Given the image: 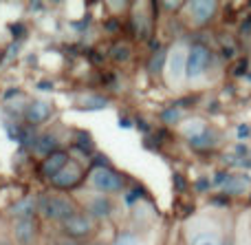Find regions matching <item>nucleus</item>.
<instances>
[{
	"label": "nucleus",
	"mask_w": 251,
	"mask_h": 245,
	"mask_svg": "<svg viewBox=\"0 0 251 245\" xmlns=\"http://www.w3.org/2000/svg\"><path fill=\"white\" fill-rule=\"evenodd\" d=\"M187 53H190V47L181 40L174 42L165 53L163 78L172 88H178L187 80Z\"/></svg>",
	"instance_id": "1"
},
{
	"label": "nucleus",
	"mask_w": 251,
	"mask_h": 245,
	"mask_svg": "<svg viewBox=\"0 0 251 245\" xmlns=\"http://www.w3.org/2000/svg\"><path fill=\"white\" fill-rule=\"evenodd\" d=\"M38 212L44 217V219L64 223L69 217L77 215V208H75L73 199H69L66 194L47 192V194H42V197L38 199Z\"/></svg>",
	"instance_id": "2"
},
{
	"label": "nucleus",
	"mask_w": 251,
	"mask_h": 245,
	"mask_svg": "<svg viewBox=\"0 0 251 245\" xmlns=\"http://www.w3.org/2000/svg\"><path fill=\"white\" fill-rule=\"evenodd\" d=\"M88 181H91V188L95 190L97 194H117L124 190L126 186V179L122 175H119L115 168L110 166H97L93 168L91 177H88Z\"/></svg>",
	"instance_id": "3"
},
{
	"label": "nucleus",
	"mask_w": 251,
	"mask_h": 245,
	"mask_svg": "<svg viewBox=\"0 0 251 245\" xmlns=\"http://www.w3.org/2000/svg\"><path fill=\"white\" fill-rule=\"evenodd\" d=\"M187 245H225V237L214 221L199 219L187 228Z\"/></svg>",
	"instance_id": "4"
},
{
	"label": "nucleus",
	"mask_w": 251,
	"mask_h": 245,
	"mask_svg": "<svg viewBox=\"0 0 251 245\" xmlns=\"http://www.w3.org/2000/svg\"><path fill=\"white\" fill-rule=\"evenodd\" d=\"M209 64H212V51L207 47H203V44L190 47V53H187V80L196 82L199 78H203L207 73Z\"/></svg>",
	"instance_id": "5"
},
{
	"label": "nucleus",
	"mask_w": 251,
	"mask_h": 245,
	"mask_svg": "<svg viewBox=\"0 0 251 245\" xmlns=\"http://www.w3.org/2000/svg\"><path fill=\"white\" fill-rule=\"evenodd\" d=\"M187 9V18H190L192 27H205L207 22L214 20L218 11V4L214 0H192V2H185Z\"/></svg>",
	"instance_id": "6"
},
{
	"label": "nucleus",
	"mask_w": 251,
	"mask_h": 245,
	"mask_svg": "<svg viewBox=\"0 0 251 245\" xmlns=\"http://www.w3.org/2000/svg\"><path fill=\"white\" fill-rule=\"evenodd\" d=\"M62 232L69 239H86L95 232V223H93V217L77 212V215L69 217V219L62 223Z\"/></svg>",
	"instance_id": "7"
},
{
	"label": "nucleus",
	"mask_w": 251,
	"mask_h": 245,
	"mask_svg": "<svg viewBox=\"0 0 251 245\" xmlns=\"http://www.w3.org/2000/svg\"><path fill=\"white\" fill-rule=\"evenodd\" d=\"M51 115H53V104L47 100H33L25 106V110H22V117H25V122L29 128H35V126H40V124L49 122Z\"/></svg>",
	"instance_id": "8"
},
{
	"label": "nucleus",
	"mask_w": 251,
	"mask_h": 245,
	"mask_svg": "<svg viewBox=\"0 0 251 245\" xmlns=\"http://www.w3.org/2000/svg\"><path fill=\"white\" fill-rule=\"evenodd\" d=\"M82 179H84L82 166H79L77 162H73V159H71V162L66 163V166L51 179V186H53V188L71 190V188H75V186H79V181H82Z\"/></svg>",
	"instance_id": "9"
},
{
	"label": "nucleus",
	"mask_w": 251,
	"mask_h": 245,
	"mask_svg": "<svg viewBox=\"0 0 251 245\" xmlns=\"http://www.w3.org/2000/svg\"><path fill=\"white\" fill-rule=\"evenodd\" d=\"M178 131L183 133V137H187V139L194 144V141L203 139V137L207 135V133H209V126H207V124H205L201 117H190V119H185V122H181Z\"/></svg>",
	"instance_id": "10"
},
{
	"label": "nucleus",
	"mask_w": 251,
	"mask_h": 245,
	"mask_svg": "<svg viewBox=\"0 0 251 245\" xmlns=\"http://www.w3.org/2000/svg\"><path fill=\"white\" fill-rule=\"evenodd\" d=\"M71 162V157H69V153L66 150H57V153H53V155H49L47 159L42 162V175L47 177L49 181L53 179V177L57 175V172L62 170V168L66 166V163Z\"/></svg>",
	"instance_id": "11"
},
{
	"label": "nucleus",
	"mask_w": 251,
	"mask_h": 245,
	"mask_svg": "<svg viewBox=\"0 0 251 245\" xmlns=\"http://www.w3.org/2000/svg\"><path fill=\"white\" fill-rule=\"evenodd\" d=\"M86 215L95 217V219H104V217L113 215V201L106 194H95L93 199H88L86 203Z\"/></svg>",
	"instance_id": "12"
},
{
	"label": "nucleus",
	"mask_w": 251,
	"mask_h": 245,
	"mask_svg": "<svg viewBox=\"0 0 251 245\" xmlns=\"http://www.w3.org/2000/svg\"><path fill=\"white\" fill-rule=\"evenodd\" d=\"M13 237H16V243H20V245L33 243L35 241L33 219H16V223H13Z\"/></svg>",
	"instance_id": "13"
},
{
	"label": "nucleus",
	"mask_w": 251,
	"mask_h": 245,
	"mask_svg": "<svg viewBox=\"0 0 251 245\" xmlns=\"http://www.w3.org/2000/svg\"><path fill=\"white\" fill-rule=\"evenodd\" d=\"M57 146H60V141H57V137L53 135V133H47V135H40V137H35V141H33V146L31 148L35 150V153L40 155V157H44L47 159L49 155H53V153H57Z\"/></svg>",
	"instance_id": "14"
},
{
	"label": "nucleus",
	"mask_w": 251,
	"mask_h": 245,
	"mask_svg": "<svg viewBox=\"0 0 251 245\" xmlns=\"http://www.w3.org/2000/svg\"><path fill=\"white\" fill-rule=\"evenodd\" d=\"M38 210V199H22V201H18L16 206L11 208V215L16 217V219H31L33 217V212Z\"/></svg>",
	"instance_id": "15"
},
{
	"label": "nucleus",
	"mask_w": 251,
	"mask_h": 245,
	"mask_svg": "<svg viewBox=\"0 0 251 245\" xmlns=\"http://www.w3.org/2000/svg\"><path fill=\"white\" fill-rule=\"evenodd\" d=\"M223 190L231 192V194H243L249 190V179H245V177H240V175H229L223 181Z\"/></svg>",
	"instance_id": "16"
},
{
	"label": "nucleus",
	"mask_w": 251,
	"mask_h": 245,
	"mask_svg": "<svg viewBox=\"0 0 251 245\" xmlns=\"http://www.w3.org/2000/svg\"><path fill=\"white\" fill-rule=\"evenodd\" d=\"M108 106V100L101 95H84L79 97V109L84 110H97V109H106Z\"/></svg>",
	"instance_id": "17"
},
{
	"label": "nucleus",
	"mask_w": 251,
	"mask_h": 245,
	"mask_svg": "<svg viewBox=\"0 0 251 245\" xmlns=\"http://www.w3.org/2000/svg\"><path fill=\"white\" fill-rule=\"evenodd\" d=\"M165 53L168 51H159V53H154L152 55V60H150V73L152 75H159V73H163V66H165Z\"/></svg>",
	"instance_id": "18"
},
{
	"label": "nucleus",
	"mask_w": 251,
	"mask_h": 245,
	"mask_svg": "<svg viewBox=\"0 0 251 245\" xmlns=\"http://www.w3.org/2000/svg\"><path fill=\"white\" fill-rule=\"evenodd\" d=\"M113 245H141V239L134 232H119L117 237H115Z\"/></svg>",
	"instance_id": "19"
},
{
	"label": "nucleus",
	"mask_w": 251,
	"mask_h": 245,
	"mask_svg": "<svg viewBox=\"0 0 251 245\" xmlns=\"http://www.w3.org/2000/svg\"><path fill=\"white\" fill-rule=\"evenodd\" d=\"M161 119H163L165 124H178L183 119V113L178 109H168L161 113Z\"/></svg>",
	"instance_id": "20"
},
{
	"label": "nucleus",
	"mask_w": 251,
	"mask_h": 245,
	"mask_svg": "<svg viewBox=\"0 0 251 245\" xmlns=\"http://www.w3.org/2000/svg\"><path fill=\"white\" fill-rule=\"evenodd\" d=\"M110 55H113V60H117V62L128 60V57H130V49H128V44H115L113 51H110Z\"/></svg>",
	"instance_id": "21"
},
{
	"label": "nucleus",
	"mask_w": 251,
	"mask_h": 245,
	"mask_svg": "<svg viewBox=\"0 0 251 245\" xmlns=\"http://www.w3.org/2000/svg\"><path fill=\"white\" fill-rule=\"evenodd\" d=\"M40 88H42V91H51L53 84H49V82H40Z\"/></svg>",
	"instance_id": "22"
},
{
	"label": "nucleus",
	"mask_w": 251,
	"mask_h": 245,
	"mask_svg": "<svg viewBox=\"0 0 251 245\" xmlns=\"http://www.w3.org/2000/svg\"><path fill=\"white\" fill-rule=\"evenodd\" d=\"M2 55H4V51H2V49H0V60H2Z\"/></svg>",
	"instance_id": "23"
}]
</instances>
